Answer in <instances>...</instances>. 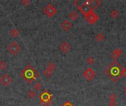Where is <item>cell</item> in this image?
Segmentation results:
<instances>
[{"label": "cell", "mask_w": 126, "mask_h": 106, "mask_svg": "<svg viewBox=\"0 0 126 106\" xmlns=\"http://www.w3.org/2000/svg\"><path fill=\"white\" fill-rule=\"evenodd\" d=\"M52 95L50 94L49 91H47V90L44 91L42 92V94L40 95V100H41V103L43 105L44 103H47V102H52Z\"/></svg>", "instance_id": "obj_6"}, {"label": "cell", "mask_w": 126, "mask_h": 106, "mask_svg": "<svg viewBox=\"0 0 126 106\" xmlns=\"http://www.w3.org/2000/svg\"><path fill=\"white\" fill-rule=\"evenodd\" d=\"M20 76L24 78L27 83H31L38 76V73L31 65H28L21 72Z\"/></svg>", "instance_id": "obj_2"}, {"label": "cell", "mask_w": 126, "mask_h": 106, "mask_svg": "<svg viewBox=\"0 0 126 106\" xmlns=\"http://www.w3.org/2000/svg\"><path fill=\"white\" fill-rule=\"evenodd\" d=\"M124 91H125V95H126V85H125V88H124Z\"/></svg>", "instance_id": "obj_30"}, {"label": "cell", "mask_w": 126, "mask_h": 106, "mask_svg": "<svg viewBox=\"0 0 126 106\" xmlns=\"http://www.w3.org/2000/svg\"><path fill=\"white\" fill-rule=\"evenodd\" d=\"M55 68H56V66L54 63H49L47 64V69H49L50 71H52V72H53V71L55 69Z\"/></svg>", "instance_id": "obj_18"}, {"label": "cell", "mask_w": 126, "mask_h": 106, "mask_svg": "<svg viewBox=\"0 0 126 106\" xmlns=\"http://www.w3.org/2000/svg\"><path fill=\"white\" fill-rule=\"evenodd\" d=\"M63 106H74L70 102H69V101H66L63 105Z\"/></svg>", "instance_id": "obj_28"}, {"label": "cell", "mask_w": 126, "mask_h": 106, "mask_svg": "<svg viewBox=\"0 0 126 106\" xmlns=\"http://www.w3.org/2000/svg\"><path fill=\"white\" fill-rule=\"evenodd\" d=\"M83 75V77L89 82H91L93 80L96 76L94 71L90 67H88L85 71H84Z\"/></svg>", "instance_id": "obj_5"}, {"label": "cell", "mask_w": 126, "mask_h": 106, "mask_svg": "<svg viewBox=\"0 0 126 106\" xmlns=\"http://www.w3.org/2000/svg\"><path fill=\"white\" fill-rule=\"evenodd\" d=\"M72 26V23L69 20H65L61 23V27L64 31H69Z\"/></svg>", "instance_id": "obj_13"}, {"label": "cell", "mask_w": 126, "mask_h": 106, "mask_svg": "<svg viewBox=\"0 0 126 106\" xmlns=\"http://www.w3.org/2000/svg\"><path fill=\"white\" fill-rule=\"evenodd\" d=\"M116 98H117V96L115 94L112 93L110 95L108 96V99H109V101H116Z\"/></svg>", "instance_id": "obj_19"}, {"label": "cell", "mask_w": 126, "mask_h": 106, "mask_svg": "<svg viewBox=\"0 0 126 106\" xmlns=\"http://www.w3.org/2000/svg\"><path fill=\"white\" fill-rule=\"evenodd\" d=\"M30 3V2L29 1V0H22L21 1V4L24 5V6H25V7L27 6Z\"/></svg>", "instance_id": "obj_26"}, {"label": "cell", "mask_w": 126, "mask_h": 106, "mask_svg": "<svg viewBox=\"0 0 126 106\" xmlns=\"http://www.w3.org/2000/svg\"><path fill=\"white\" fill-rule=\"evenodd\" d=\"M78 10L80 11V13L82 14H83L85 16L89 15L90 13H91L92 12H93V10H92V8L90 7V5L88 4L87 1L84 2L81 5H77Z\"/></svg>", "instance_id": "obj_3"}, {"label": "cell", "mask_w": 126, "mask_h": 106, "mask_svg": "<svg viewBox=\"0 0 126 106\" xmlns=\"http://www.w3.org/2000/svg\"><path fill=\"white\" fill-rule=\"evenodd\" d=\"M122 50L120 48V47H117L116 49H115L112 52H111V57L116 61V60H117L120 56L122 55Z\"/></svg>", "instance_id": "obj_11"}, {"label": "cell", "mask_w": 126, "mask_h": 106, "mask_svg": "<svg viewBox=\"0 0 126 106\" xmlns=\"http://www.w3.org/2000/svg\"><path fill=\"white\" fill-rule=\"evenodd\" d=\"M7 67V64L4 60H0V70H4Z\"/></svg>", "instance_id": "obj_22"}, {"label": "cell", "mask_w": 126, "mask_h": 106, "mask_svg": "<svg viewBox=\"0 0 126 106\" xmlns=\"http://www.w3.org/2000/svg\"><path fill=\"white\" fill-rule=\"evenodd\" d=\"M10 35L12 37H13V38H16V37H17L18 35H19V30H16V29H13L11 31H10Z\"/></svg>", "instance_id": "obj_17"}, {"label": "cell", "mask_w": 126, "mask_h": 106, "mask_svg": "<svg viewBox=\"0 0 126 106\" xmlns=\"http://www.w3.org/2000/svg\"><path fill=\"white\" fill-rule=\"evenodd\" d=\"M86 63L89 65H92L94 64V59L92 57H89L86 59Z\"/></svg>", "instance_id": "obj_21"}, {"label": "cell", "mask_w": 126, "mask_h": 106, "mask_svg": "<svg viewBox=\"0 0 126 106\" xmlns=\"http://www.w3.org/2000/svg\"><path fill=\"white\" fill-rule=\"evenodd\" d=\"M120 74H121L122 77H126V69L125 68H123V67L121 68V72H120Z\"/></svg>", "instance_id": "obj_25"}, {"label": "cell", "mask_w": 126, "mask_h": 106, "mask_svg": "<svg viewBox=\"0 0 126 106\" xmlns=\"http://www.w3.org/2000/svg\"><path fill=\"white\" fill-rule=\"evenodd\" d=\"M121 68L122 66H120V64L114 61V63H112L110 66L107 67L104 72L110 77V78L114 83H116L121 77Z\"/></svg>", "instance_id": "obj_1"}, {"label": "cell", "mask_w": 126, "mask_h": 106, "mask_svg": "<svg viewBox=\"0 0 126 106\" xmlns=\"http://www.w3.org/2000/svg\"><path fill=\"white\" fill-rule=\"evenodd\" d=\"M52 104V102H47V103H44L43 104V106H50Z\"/></svg>", "instance_id": "obj_29"}, {"label": "cell", "mask_w": 126, "mask_h": 106, "mask_svg": "<svg viewBox=\"0 0 126 106\" xmlns=\"http://www.w3.org/2000/svg\"><path fill=\"white\" fill-rule=\"evenodd\" d=\"M36 92L34 91H32V90H30V91H28V96H29V97L30 98H31V99H33L34 97L36 96Z\"/></svg>", "instance_id": "obj_23"}, {"label": "cell", "mask_w": 126, "mask_h": 106, "mask_svg": "<svg viewBox=\"0 0 126 106\" xmlns=\"http://www.w3.org/2000/svg\"><path fill=\"white\" fill-rule=\"evenodd\" d=\"M90 106H93V105H90Z\"/></svg>", "instance_id": "obj_32"}, {"label": "cell", "mask_w": 126, "mask_h": 106, "mask_svg": "<svg viewBox=\"0 0 126 106\" xmlns=\"http://www.w3.org/2000/svg\"><path fill=\"white\" fill-rule=\"evenodd\" d=\"M59 49L63 53L66 54L70 50V44L67 41H63L59 45Z\"/></svg>", "instance_id": "obj_10"}, {"label": "cell", "mask_w": 126, "mask_h": 106, "mask_svg": "<svg viewBox=\"0 0 126 106\" xmlns=\"http://www.w3.org/2000/svg\"><path fill=\"white\" fill-rule=\"evenodd\" d=\"M108 106H116V101H109L108 103Z\"/></svg>", "instance_id": "obj_27"}, {"label": "cell", "mask_w": 126, "mask_h": 106, "mask_svg": "<svg viewBox=\"0 0 126 106\" xmlns=\"http://www.w3.org/2000/svg\"><path fill=\"white\" fill-rule=\"evenodd\" d=\"M20 49H21V47L19 46V44L15 41L11 42L9 44V46L7 47V50L13 55H16V54H18L20 51Z\"/></svg>", "instance_id": "obj_7"}, {"label": "cell", "mask_w": 126, "mask_h": 106, "mask_svg": "<svg viewBox=\"0 0 126 106\" xmlns=\"http://www.w3.org/2000/svg\"><path fill=\"white\" fill-rule=\"evenodd\" d=\"M95 39L98 42H102L105 39V36H104V35L102 32H99V33L97 34L96 37H95Z\"/></svg>", "instance_id": "obj_15"}, {"label": "cell", "mask_w": 126, "mask_h": 106, "mask_svg": "<svg viewBox=\"0 0 126 106\" xmlns=\"http://www.w3.org/2000/svg\"><path fill=\"white\" fill-rule=\"evenodd\" d=\"M43 12L45 15H47L49 18H51L53 16L55 15V13H57V9L55 7V6L49 3L47 4L43 9Z\"/></svg>", "instance_id": "obj_4"}, {"label": "cell", "mask_w": 126, "mask_h": 106, "mask_svg": "<svg viewBox=\"0 0 126 106\" xmlns=\"http://www.w3.org/2000/svg\"><path fill=\"white\" fill-rule=\"evenodd\" d=\"M87 2L92 8V10H94L95 8L98 7L101 5V1H100V0H89V1H87Z\"/></svg>", "instance_id": "obj_12"}, {"label": "cell", "mask_w": 126, "mask_h": 106, "mask_svg": "<svg viewBox=\"0 0 126 106\" xmlns=\"http://www.w3.org/2000/svg\"><path fill=\"white\" fill-rule=\"evenodd\" d=\"M120 13H119V11H116V10H113L111 13H110V16L112 19H116V18H118Z\"/></svg>", "instance_id": "obj_16"}, {"label": "cell", "mask_w": 126, "mask_h": 106, "mask_svg": "<svg viewBox=\"0 0 126 106\" xmlns=\"http://www.w3.org/2000/svg\"><path fill=\"white\" fill-rule=\"evenodd\" d=\"M13 81L12 78L10 77V76L7 74H3L1 78H0V83H1L3 85H10Z\"/></svg>", "instance_id": "obj_9"}, {"label": "cell", "mask_w": 126, "mask_h": 106, "mask_svg": "<svg viewBox=\"0 0 126 106\" xmlns=\"http://www.w3.org/2000/svg\"><path fill=\"white\" fill-rule=\"evenodd\" d=\"M85 19L87 21L88 23H89L90 24H95L99 19V16L94 12H92L91 13H90L89 15L85 16Z\"/></svg>", "instance_id": "obj_8"}, {"label": "cell", "mask_w": 126, "mask_h": 106, "mask_svg": "<svg viewBox=\"0 0 126 106\" xmlns=\"http://www.w3.org/2000/svg\"><path fill=\"white\" fill-rule=\"evenodd\" d=\"M41 87H42V85H41V84L39 82H37V83L34 85V88H35L36 91H39L41 88Z\"/></svg>", "instance_id": "obj_24"}, {"label": "cell", "mask_w": 126, "mask_h": 106, "mask_svg": "<svg viewBox=\"0 0 126 106\" xmlns=\"http://www.w3.org/2000/svg\"><path fill=\"white\" fill-rule=\"evenodd\" d=\"M52 71H50L49 69H44V74L46 76V77H50L52 75Z\"/></svg>", "instance_id": "obj_20"}, {"label": "cell", "mask_w": 126, "mask_h": 106, "mask_svg": "<svg viewBox=\"0 0 126 106\" xmlns=\"http://www.w3.org/2000/svg\"><path fill=\"white\" fill-rule=\"evenodd\" d=\"M78 16H79L78 14L77 13V12H75V11H72L69 14V18L72 21H75L76 19H78Z\"/></svg>", "instance_id": "obj_14"}, {"label": "cell", "mask_w": 126, "mask_h": 106, "mask_svg": "<svg viewBox=\"0 0 126 106\" xmlns=\"http://www.w3.org/2000/svg\"><path fill=\"white\" fill-rule=\"evenodd\" d=\"M0 106H1V103H0Z\"/></svg>", "instance_id": "obj_31"}]
</instances>
